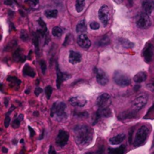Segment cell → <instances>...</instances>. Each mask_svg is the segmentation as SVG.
Returning a JSON list of instances; mask_svg holds the SVG:
<instances>
[{
	"mask_svg": "<svg viewBox=\"0 0 154 154\" xmlns=\"http://www.w3.org/2000/svg\"><path fill=\"white\" fill-rule=\"evenodd\" d=\"M75 140L80 145H88L93 140V132L89 126L86 125H78L74 128Z\"/></svg>",
	"mask_w": 154,
	"mask_h": 154,
	"instance_id": "cell-1",
	"label": "cell"
},
{
	"mask_svg": "<svg viewBox=\"0 0 154 154\" xmlns=\"http://www.w3.org/2000/svg\"><path fill=\"white\" fill-rule=\"evenodd\" d=\"M66 103L63 102H56L53 104L51 108V114L52 117H56L59 121H63L67 118V113H66Z\"/></svg>",
	"mask_w": 154,
	"mask_h": 154,
	"instance_id": "cell-2",
	"label": "cell"
},
{
	"mask_svg": "<svg viewBox=\"0 0 154 154\" xmlns=\"http://www.w3.org/2000/svg\"><path fill=\"white\" fill-rule=\"evenodd\" d=\"M148 135L149 129L147 126H142L141 127H140V129L137 132L136 135H135V140H134V146L135 147H138L143 145L146 141V140H147Z\"/></svg>",
	"mask_w": 154,
	"mask_h": 154,
	"instance_id": "cell-3",
	"label": "cell"
},
{
	"mask_svg": "<svg viewBox=\"0 0 154 154\" xmlns=\"http://www.w3.org/2000/svg\"><path fill=\"white\" fill-rule=\"evenodd\" d=\"M135 23L138 28L146 29H148L151 26V20L149 17L148 14L143 12V13L138 14L135 17Z\"/></svg>",
	"mask_w": 154,
	"mask_h": 154,
	"instance_id": "cell-4",
	"label": "cell"
},
{
	"mask_svg": "<svg viewBox=\"0 0 154 154\" xmlns=\"http://www.w3.org/2000/svg\"><path fill=\"white\" fill-rule=\"evenodd\" d=\"M114 81L120 87H127L131 84V80L126 74L121 71H117L114 74Z\"/></svg>",
	"mask_w": 154,
	"mask_h": 154,
	"instance_id": "cell-5",
	"label": "cell"
},
{
	"mask_svg": "<svg viewBox=\"0 0 154 154\" xmlns=\"http://www.w3.org/2000/svg\"><path fill=\"white\" fill-rule=\"evenodd\" d=\"M110 17H111V12L109 8L104 5L99 10V18L104 26H107L108 25Z\"/></svg>",
	"mask_w": 154,
	"mask_h": 154,
	"instance_id": "cell-6",
	"label": "cell"
},
{
	"mask_svg": "<svg viewBox=\"0 0 154 154\" xmlns=\"http://www.w3.org/2000/svg\"><path fill=\"white\" fill-rule=\"evenodd\" d=\"M148 101V97L147 95L141 94L139 96L136 98L135 100L132 102V107H133V110L135 111H141L147 103Z\"/></svg>",
	"mask_w": 154,
	"mask_h": 154,
	"instance_id": "cell-7",
	"label": "cell"
},
{
	"mask_svg": "<svg viewBox=\"0 0 154 154\" xmlns=\"http://www.w3.org/2000/svg\"><path fill=\"white\" fill-rule=\"evenodd\" d=\"M111 104V96L108 93H103V94L100 95L96 100V105L98 106L99 109L109 108Z\"/></svg>",
	"mask_w": 154,
	"mask_h": 154,
	"instance_id": "cell-8",
	"label": "cell"
},
{
	"mask_svg": "<svg viewBox=\"0 0 154 154\" xmlns=\"http://www.w3.org/2000/svg\"><path fill=\"white\" fill-rule=\"evenodd\" d=\"M154 55V47L151 43H147L143 50V57L146 63H150L153 60Z\"/></svg>",
	"mask_w": 154,
	"mask_h": 154,
	"instance_id": "cell-9",
	"label": "cell"
},
{
	"mask_svg": "<svg viewBox=\"0 0 154 154\" xmlns=\"http://www.w3.org/2000/svg\"><path fill=\"white\" fill-rule=\"evenodd\" d=\"M94 72L96 75V80L97 82L100 85L105 86L108 83V77L107 74L103 70L98 68H94Z\"/></svg>",
	"mask_w": 154,
	"mask_h": 154,
	"instance_id": "cell-10",
	"label": "cell"
},
{
	"mask_svg": "<svg viewBox=\"0 0 154 154\" xmlns=\"http://www.w3.org/2000/svg\"><path fill=\"white\" fill-rule=\"evenodd\" d=\"M69 135L66 131L65 130H60L59 131L58 135L56 139V144L60 147H63L66 144L68 143L69 141Z\"/></svg>",
	"mask_w": 154,
	"mask_h": 154,
	"instance_id": "cell-11",
	"label": "cell"
},
{
	"mask_svg": "<svg viewBox=\"0 0 154 154\" xmlns=\"http://www.w3.org/2000/svg\"><path fill=\"white\" fill-rule=\"evenodd\" d=\"M69 103L74 107H78V108H82L85 106L87 104V99L85 97L82 96H77L71 97L69 100Z\"/></svg>",
	"mask_w": 154,
	"mask_h": 154,
	"instance_id": "cell-12",
	"label": "cell"
},
{
	"mask_svg": "<svg viewBox=\"0 0 154 154\" xmlns=\"http://www.w3.org/2000/svg\"><path fill=\"white\" fill-rule=\"evenodd\" d=\"M112 115V112H111V109L109 108H100L97 111V112L95 114V122L94 124L97 123L99 119L102 118V117H111Z\"/></svg>",
	"mask_w": 154,
	"mask_h": 154,
	"instance_id": "cell-13",
	"label": "cell"
},
{
	"mask_svg": "<svg viewBox=\"0 0 154 154\" xmlns=\"http://www.w3.org/2000/svg\"><path fill=\"white\" fill-rule=\"evenodd\" d=\"M78 44L84 49H88L91 46V42L86 34H81L78 36Z\"/></svg>",
	"mask_w": 154,
	"mask_h": 154,
	"instance_id": "cell-14",
	"label": "cell"
},
{
	"mask_svg": "<svg viewBox=\"0 0 154 154\" xmlns=\"http://www.w3.org/2000/svg\"><path fill=\"white\" fill-rule=\"evenodd\" d=\"M57 87L58 89L60 88L62 83H63V81L69 79V78L71 77V75H67V74H63V72L60 70V69H59V66L57 63Z\"/></svg>",
	"mask_w": 154,
	"mask_h": 154,
	"instance_id": "cell-15",
	"label": "cell"
},
{
	"mask_svg": "<svg viewBox=\"0 0 154 154\" xmlns=\"http://www.w3.org/2000/svg\"><path fill=\"white\" fill-rule=\"evenodd\" d=\"M142 8L144 13L150 14L154 11V0H144L142 2Z\"/></svg>",
	"mask_w": 154,
	"mask_h": 154,
	"instance_id": "cell-16",
	"label": "cell"
},
{
	"mask_svg": "<svg viewBox=\"0 0 154 154\" xmlns=\"http://www.w3.org/2000/svg\"><path fill=\"white\" fill-rule=\"evenodd\" d=\"M69 61L71 64H77L81 61V55L80 53L75 52L74 51H70L69 52Z\"/></svg>",
	"mask_w": 154,
	"mask_h": 154,
	"instance_id": "cell-17",
	"label": "cell"
},
{
	"mask_svg": "<svg viewBox=\"0 0 154 154\" xmlns=\"http://www.w3.org/2000/svg\"><path fill=\"white\" fill-rule=\"evenodd\" d=\"M137 117V111L135 110L133 111H127L125 112L121 113L118 116V118L120 120H128V119H132Z\"/></svg>",
	"mask_w": 154,
	"mask_h": 154,
	"instance_id": "cell-18",
	"label": "cell"
},
{
	"mask_svg": "<svg viewBox=\"0 0 154 154\" xmlns=\"http://www.w3.org/2000/svg\"><path fill=\"white\" fill-rule=\"evenodd\" d=\"M125 138H126V135L124 133H120L119 135L111 138L109 140V141L112 145H117V144H121L125 140Z\"/></svg>",
	"mask_w": 154,
	"mask_h": 154,
	"instance_id": "cell-19",
	"label": "cell"
},
{
	"mask_svg": "<svg viewBox=\"0 0 154 154\" xmlns=\"http://www.w3.org/2000/svg\"><path fill=\"white\" fill-rule=\"evenodd\" d=\"M39 24V29H38V32L42 36L48 35V28H47V26L45 24V23L44 22V20L42 19H39L38 21Z\"/></svg>",
	"mask_w": 154,
	"mask_h": 154,
	"instance_id": "cell-20",
	"label": "cell"
},
{
	"mask_svg": "<svg viewBox=\"0 0 154 154\" xmlns=\"http://www.w3.org/2000/svg\"><path fill=\"white\" fill-rule=\"evenodd\" d=\"M147 78V73L144 72H138L137 75H135L133 78V81L137 84H141V83L144 82Z\"/></svg>",
	"mask_w": 154,
	"mask_h": 154,
	"instance_id": "cell-21",
	"label": "cell"
},
{
	"mask_svg": "<svg viewBox=\"0 0 154 154\" xmlns=\"http://www.w3.org/2000/svg\"><path fill=\"white\" fill-rule=\"evenodd\" d=\"M76 32L77 33L79 34H84V32H87V25L84 20H81V21L78 22V23L76 26Z\"/></svg>",
	"mask_w": 154,
	"mask_h": 154,
	"instance_id": "cell-22",
	"label": "cell"
},
{
	"mask_svg": "<svg viewBox=\"0 0 154 154\" xmlns=\"http://www.w3.org/2000/svg\"><path fill=\"white\" fill-rule=\"evenodd\" d=\"M13 57L16 62H24L26 60V57L23 54L22 49H20V48H18L15 51L13 55Z\"/></svg>",
	"mask_w": 154,
	"mask_h": 154,
	"instance_id": "cell-23",
	"label": "cell"
},
{
	"mask_svg": "<svg viewBox=\"0 0 154 154\" xmlns=\"http://www.w3.org/2000/svg\"><path fill=\"white\" fill-rule=\"evenodd\" d=\"M119 44L123 47V48L126 49H129V48H132L134 47V43L131 42L130 41L128 40L126 38H119Z\"/></svg>",
	"mask_w": 154,
	"mask_h": 154,
	"instance_id": "cell-24",
	"label": "cell"
},
{
	"mask_svg": "<svg viewBox=\"0 0 154 154\" xmlns=\"http://www.w3.org/2000/svg\"><path fill=\"white\" fill-rule=\"evenodd\" d=\"M23 75L29 77H31V78H33V77L35 76V73L33 69L30 67L29 65H26V66H24L23 70Z\"/></svg>",
	"mask_w": 154,
	"mask_h": 154,
	"instance_id": "cell-25",
	"label": "cell"
},
{
	"mask_svg": "<svg viewBox=\"0 0 154 154\" xmlns=\"http://www.w3.org/2000/svg\"><path fill=\"white\" fill-rule=\"evenodd\" d=\"M126 147L124 145H121L117 148H109L108 153L109 154H124Z\"/></svg>",
	"mask_w": 154,
	"mask_h": 154,
	"instance_id": "cell-26",
	"label": "cell"
},
{
	"mask_svg": "<svg viewBox=\"0 0 154 154\" xmlns=\"http://www.w3.org/2000/svg\"><path fill=\"white\" fill-rule=\"evenodd\" d=\"M63 34V29L61 27L55 26L52 29V35L54 37H61Z\"/></svg>",
	"mask_w": 154,
	"mask_h": 154,
	"instance_id": "cell-27",
	"label": "cell"
},
{
	"mask_svg": "<svg viewBox=\"0 0 154 154\" xmlns=\"http://www.w3.org/2000/svg\"><path fill=\"white\" fill-rule=\"evenodd\" d=\"M45 15L48 18H56L58 15V11L56 9L54 10H47L45 11Z\"/></svg>",
	"mask_w": 154,
	"mask_h": 154,
	"instance_id": "cell-28",
	"label": "cell"
},
{
	"mask_svg": "<svg viewBox=\"0 0 154 154\" xmlns=\"http://www.w3.org/2000/svg\"><path fill=\"white\" fill-rule=\"evenodd\" d=\"M23 119V116L22 114H20V115L18 116L17 117H16V118L13 120V122H12V127H13L14 129H17L20 126V122L22 121Z\"/></svg>",
	"mask_w": 154,
	"mask_h": 154,
	"instance_id": "cell-29",
	"label": "cell"
},
{
	"mask_svg": "<svg viewBox=\"0 0 154 154\" xmlns=\"http://www.w3.org/2000/svg\"><path fill=\"white\" fill-rule=\"evenodd\" d=\"M110 42V38L108 35H105L98 42V45L100 47L105 46V45H108Z\"/></svg>",
	"mask_w": 154,
	"mask_h": 154,
	"instance_id": "cell-30",
	"label": "cell"
},
{
	"mask_svg": "<svg viewBox=\"0 0 154 154\" xmlns=\"http://www.w3.org/2000/svg\"><path fill=\"white\" fill-rule=\"evenodd\" d=\"M84 1L85 0H76V10L78 13L84 10Z\"/></svg>",
	"mask_w": 154,
	"mask_h": 154,
	"instance_id": "cell-31",
	"label": "cell"
},
{
	"mask_svg": "<svg viewBox=\"0 0 154 154\" xmlns=\"http://www.w3.org/2000/svg\"><path fill=\"white\" fill-rule=\"evenodd\" d=\"M8 81L11 84H13V86H18L20 85V84L21 83L20 80L17 78L16 77H8Z\"/></svg>",
	"mask_w": 154,
	"mask_h": 154,
	"instance_id": "cell-32",
	"label": "cell"
},
{
	"mask_svg": "<svg viewBox=\"0 0 154 154\" xmlns=\"http://www.w3.org/2000/svg\"><path fill=\"white\" fill-rule=\"evenodd\" d=\"M33 42H34V45L35 46L36 50H37V51H38V49H39L38 37L37 36V35H35V33H33Z\"/></svg>",
	"mask_w": 154,
	"mask_h": 154,
	"instance_id": "cell-33",
	"label": "cell"
},
{
	"mask_svg": "<svg viewBox=\"0 0 154 154\" xmlns=\"http://www.w3.org/2000/svg\"><path fill=\"white\" fill-rule=\"evenodd\" d=\"M52 92H53V89L51 86H48V87L45 88V94H46L47 98H48V99H50V98H51V94H52Z\"/></svg>",
	"mask_w": 154,
	"mask_h": 154,
	"instance_id": "cell-34",
	"label": "cell"
},
{
	"mask_svg": "<svg viewBox=\"0 0 154 154\" xmlns=\"http://www.w3.org/2000/svg\"><path fill=\"white\" fill-rule=\"evenodd\" d=\"M40 66H41V69H42V73L45 75V72H46V69H47V64H46V63H45V60H41Z\"/></svg>",
	"mask_w": 154,
	"mask_h": 154,
	"instance_id": "cell-35",
	"label": "cell"
},
{
	"mask_svg": "<svg viewBox=\"0 0 154 154\" xmlns=\"http://www.w3.org/2000/svg\"><path fill=\"white\" fill-rule=\"evenodd\" d=\"M20 38L23 41H26L29 38V35L26 30H22L20 33Z\"/></svg>",
	"mask_w": 154,
	"mask_h": 154,
	"instance_id": "cell-36",
	"label": "cell"
},
{
	"mask_svg": "<svg viewBox=\"0 0 154 154\" xmlns=\"http://www.w3.org/2000/svg\"><path fill=\"white\" fill-rule=\"evenodd\" d=\"M90 26L93 30H96V29H99L100 26H99V23H98L97 22H95L94 21V22L90 23Z\"/></svg>",
	"mask_w": 154,
	"mask_h": 154,
	"instance_id": "cell-37",
	"label": "cell"
},
{
	"mask_svg": "<svg viewBox=\"0 0 154 154\" xmlns=\"http://www.w3.org/2000/svg\"><path fill=\"white\" fill-rule=\"evenodd\" d=\"M147 87L149 90L154 92V78L148 83V84H147Z\"/></svg>",
	"mask_w": 154,
	"mask_h": 154,
	"instance_id": "cell-38",
	"label": "cell"
},
{
	"mask_svg": "<svg viewBox=\"0 0 154 154\" xmlns=\"http://www.w3.org/2000/svg\"><path fill=\"white\" fill-rule=\"evenodd\" d=\"M26 2H28L29 4L31 6H32V7H35V6H37L39 2L38 0H26Z\"/></svg>",
	"mask_w": 154,
	"mask_h": 154,
	"instance_id": "cell-39",
	"label": "cell"
},
{
	"mask_svg": "<svg viewBox=\"0 0 154 154\" xmlns=\"http://www.w3.org/2000/svg\"><path fill=\"white\" fill-rule=\"evenodd\" d=\"M9 113H8V114L6 115L5 117V122H4V124H5V126L6 128L8 127L9 124H10V122H11V118L10 117H9Z\"/></svg>",
	"mask_w": 154,
	"mask_h": 154,
	"instance_id": "cell-40",
	"label": "cell"
},
{
	"mask_svg": "<svg viewBox=\"0 0 154 154\" xmlns=\"http://www.w3.org/2000/svg\"><path fill=\"white\" fill-rule=\"evenodd\" d=\"M14 46L15 45H17L16 42H15V41H11V43L9 44L7 47H6L5 50H7V51H10L11 49H12V48H14Z\"/></svg>",
	"mask_w": 154,
	"mask_h": 154,
	"instance_id": "cell-41",
	"label": "cell"
},
{
	"mask_svg": "<svg viewBox=\"0 0 154 154\" xmlns=\"http://www.w3.org/2000/svg\"><path fill=\"white\" fill-rule=\"evenodd\" d=\"M133 132H134V128L133 129H131L130 130H129V144H132V135H133Z\"/></svg>",
	"mask_w": 154,
	"mask_h": 154,
	"instance_id": "cell-42",
	"label": "cell"
},
{
	"mask_svg": "<svg viewBox=\"0 0 154 154\" xmlns=\"http://www.w3.org/2000/svg\"><path fill=\"white\" fill-rule=\"evenodd\" d=\"M42 93V89L39 88V87H38V88H36L35 90V94L36 96H38Z\"/></svg>",
	"mask_w": 154,
	"mask_h": 154,
	"instance_id": "cell-43",
	"label": "cell"
},
{
	"mask_svg": "<svg viewBox=\"0 0 154 154\" xmlns=\"http://www.w3.org/2000/svg\"><path fill=\"white\" fill-rule=\"evenodd\" d=\"M48 154H57V152H56L55 149L54 148L53 146H50L49 151H48Z\"/></svg>",
	"mask_w": 154,
	"mask_h": 154,
	"instance_id": "cell-44",
	"label": "cell"
},
{
	"mask_svg": "<svg viewBox=\"0 0 154 154\" xmlns=\"http://www.w3.org/2000/svg\"><path fill=\"white\" fill-rule=\"evenodd\" d=\"M29 130V132H30V137H33L35 135V131L33 130V129L32 127H30V126H29L28 127Z\"/></svg>",
	"mask_w": 154,
	"mask_h": 154,
	"instance_id": "cell-45",
	"label": "cell"
},
{
	"mask_svg": "<svg viewBox=\"0 0 154 154\" xmlns=\"http://www.w3.org/2000/svg\"><path fill=\"white\" fill-rule=\"evenodd\" d=\"M12 0H5V4L7 5H12Z\"/></svg>",
	"mask_w": 154,
	"mask_h": 154,
	"instance_id": "cell-46",
	"label": "cell"
},
{
	"mask_svg": "<svg viewBox=\"0 0 154 154\" xmlns=\"http://www.w3.org/2000/svg\"><path fill=\"white\" fill-rule=\"evenodd\" d=\"M103 152H104V147H102L99 150V151H98L97 154H102V153H103Z\"/></svg>",
	"mask_w": 154,
	"mask_h": 154,
	"instance_id": "cell-47",
	"label": "cell"
},
{
	"mask_svg": "<svg viewBox=\"0 0 154 154\" xmlns=\"http://www.w3.org/2000/svg\"><path fill=\"white\" fill-rule=\"evenodd\" d=\"M2 152L4 153H8V149L5 148V147H2Z\"/></svg>",
	"mask_w": 154,
	"mask_h": 154,
	"instance_id": "cell-48",
	"label": "cell"
},
{
	"mask_svg": "<svg viewBox=\"0 0 154 154\" xmlns=\"http://www.w3.org/2000/svg\"><path fill=\"white\" fill-rule=\"evenodd\" d=\"M139 88H140V86L137 85L136 87H135V91H137V90H138V89H139Z\"/></svg>",
	"mask_w": 154,
	"mask_h": 154,
	"instance_id": "cell-49",
	"label": "cell"
},
{
	"mask_svg": "<svg viewBox=\"0 0 154 154\" xmlns=\"http://www.w3.org/2000/svg\"><path fill=\"white\" fill-rule=\"evenodd\" d=\"M8 100L7 99H5V106H8Z\"/></svg>",
	"mask_w": 154,
	"mask_h": 154,
	"instance_id": "cell-50",
	"label": "cell"
},
{
	"mask_svg": "<svg viewBox=\"0 0 154 154\" xmlns=\"http://www.w3.org/2000/svg\"><path fill=\"white\" fill-rule=\"evenodd\" d=\"M115 1L117 2L118 3H120V2H123V0H115Z\"/></svg>",
	"mask_w": 154,
	"mask_h": 154,
	"instance_id": "cell-51",
	"label": "cell"
},
{
	"mask_svg": "<svg viewBox=\"0 0 154 154\" xmlns=\"http://www.w3.org/2000/svg\"><path fill=\"white\" fill-rule=\"evenodd\" d=\"M85 154H93V153H91V152H88V153H85Z\"/></svg>",
	"mask_w": 154,
	"mask_h": 154,
	"instance_id": "cell-52",
	"label": "cell"
},
{
	"mask_svg": "<svg viewBox=\"0 0 154 154\" xmlns=\"http://www.w3.org/2000/svg\"><path fill=\"white\" fill-rule=\"evenodd\" d=\"M23 139H22V140H21V141H20V143H23Z\"/></svg>",
	"mask_w": 154,
	"mask_h": 154,
	"instance_id": "cell-53",
	"label": "cell"
},
{
	"mask_svg": "<svg viewBox=\"0 0 154 154\" xmlns=\"http://www.w3.org/2000/svg\"><path fill=\"white\" fill-rule=\"evenodd\" d=\"M152 154H154V152H153V153H152Z\"/></svg>",
	"mask_w": 154,
	"mask_h": 154,
	"instance_id": "cell-54",
	"label": "cell"
}]
</instances>
